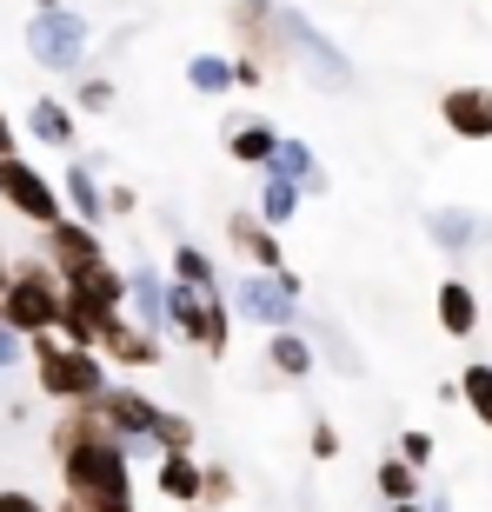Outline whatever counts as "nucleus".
Wrapping results in <instances>:
<instances>
[{
	"instance_id": "1",
	"label": "nucleus",
	"mask_w": 492,
	"mask_h": 512,
	"mask_svg": "<svg viewBox=\"0 0 492 512\" xmlns=\"http://www.w3.org/2000/svg\"><path fill=\"white\" fill-rule=\"evenodd\" d=\"M54 466H60V486H67V499L80 512H140L133 506V453L114 433H87Z\"/></svg>"
},
{
	"instance_id": "2",
	"label": "nucleus",
	"mask_w": 492,
	"mask_h": 512,
	"mask_svg": "<svg viewBox=\"0 0 492 512\" xmlns=\"http://www.w3.org/2000/svg\"><path fill=\"white\" fill-rule=\"evenodd\" d=\"M27 353H34L40 399H54V406H94V399L107 393V380H114L94 346H67V340H54V333H34Z\"/></svg>"
},
{
	"instance_id": "3",
	"label": "nucleus",
	"mask_w": 492,
	"mask_h": 512,
	"mask_svg": "<svg viewBox=\"0 0 492 512\" xmlns=\"http://www.w3.org/2000/svg\"><path fill=\"white\" fill-rule=\"evenodd\" d=\"M60 300H67V286H60V273L47 260H14V280H7V293H0V306H7V326H14L20 340H34V333H54L60 326Z\"/></svg>"
},
{
	"instance_id": "4",
	"label": "nucleus",
	"mask_w": 492,
	"mask_h": 512,
	"mask_svg": "<svg viewBox=\"0 0 492 512\" xmlns=\"http://www.w3.org/2000/svg\"><path fill=\"white\" fill-rule=\"evenodd\" d=\"M167 326L187 346H200L207 360H227L233 353V306H227V293H200V286L167 280Z\"/></svg>"
},
{
	"instance_id": "5",
	"label": "nucleus",
	"mask_w": 492,
	"mask_h": 512,
	"mask_svg": "<svg viewBox=\"0 0 492 512\" xmlns=\"http://www.w3.org/2000/svg\"><path fill=\"white\" fill-rule=\"evenodd\" d=\"M87 40H94V20L74 14V7L27 14V54L47 74H87Z\"/></svg>"
},
{
	"instance_id": "6",
	"label": "nucleus",
	"mask_w": 492,
	"mask_h": 512,
	"mask_svg": "<svg viewBox=\"0 0 492 512\" xmlns=\"http://www.w3.org/2000/svg\"><path fill=\"white\" fill-rule=\"evenodd\" d=\"M227 34H233V54H253L266 74H280L293 60V47H286V0H233Z\"/></svg>"
},
{
	"instance_id": "7",
	"label": "nucleus",
	"mask_w": 492,
	"mask_h": 512,
	"mask_svg": "<svg viewBox=\"0 0 492 512\" xmlns=\"http://www.w3.org/2000/svg\"><path fill=\"white\" fill-rule=\"evenodd\" d=\"M0 200H7V213H20L27 227H54L60 213H67L54 173H40L34 160H20V153H0Z\"/></svg>"
},
{
	"instance_id": "8",
	"label": "nucleus",
	"mask_w": 492,
	"mask_h": 512,
	"mask_svg": "<svg viewBox=\"0 0 492 512\" xmlns=\"http://www.w3.org/2000/svg\"><path fill=\"white\" fill-rule=\"evenodd\" d=\"M286 47H293V60H286V67H306V80H313V87H326V94H346V87H353L346 54L300 14V7H286Z\"/></svg>"
},
{
	"instance_id": "9",
	"label": "nucleus",
	"mask_w": 492,
	"mask_h": 512,
	"mask_svg": "<svg viewBox=\"0 0 492 512\" xmlns=\"http://www.w3.org/2000/svg\"><path fill=\"white\" fill-rule=\"evenodd\" d=\"M40 260L60 273V286L80 280L87 266L107 260V240H100V227H87V220H74V213H60L54 227H40Z\"/></svg>"
},
{
	"instance_id": "10",
	"label": "nucleus",
	"mask_w": 492,
	"mask_h": 512,
	"mask_svg": "<svg viewBox=\"0 0 492 512\" xmlns=\"http://www.w3.org/2000/svg\"><path fill=\"white\" fill-rule=\"evenodd\" d=\"M233 306H240L260 333H280V326H300L306 320L300 300H293V293H280V280H273V273H260V266H246L240 280H233Z\"/></svg>"
},
{
	"instance_id": "11",
	"label": "nucleus",
	"mask_w": 492,
	"mask_h": 512,
	"mask_svg": "<svg viewBox=\"0 0 492 512\" xmlns=\"http://www.w3.org/2000/svg\"><path fill=\"white\" fill-rule=\"evenodd\" d=\"M100 360L120 366V373H153V366L167 360V333H147L140 320L114 313V320L100 326Z\"/></svg>"
},
{
	"instance_id": "12",
	"label": "nucleus",
	"mask_w": 492,
	"mask_h": 512,
	"mask_svg": "<svg viewBox=\"0 0 492 512\" xmlns=\"http://www.w3.org/2000/svg\"><path fill=\"white\" fill-rule=\"evenodd\" d=\"M94 413L107 419V433H114L127 453H140V446H147V433H153V419H160V406H153L140 386H114V380H107V393L94 399Z\"/></svg>"
},
{
	"instance_id": "13",
	"label": "nucleus",
	"mask_w": 492,
	"mask_h": 512,
	"mask_svg": "<svg viewBox=\"0 0 492 512\" xmlns=\"http://www.w3.org/2000/svg\"><path fill=\"white\" fill-rule=\"evenodd\" d=\"M67 300H74V306H87V313H100V320L127 313V266H114V260L87 266L80 280H67Z\"/></svg>"
},
{
	"instance_id": "14",
	"label": "nucleus",
	"mask_w": 492,
	"mask_h": 512,
	"mask_svg": "<svg viewBox=\"0 0 492 512\" xmlns=\"http://www.w3.org/2000/svg\"><path fill=\"white\" fill-rule=\"evenodd\" d=\"M227 247L240 253L246 266H260V273H280L286 266V253H280V233L266 227L253 207H240V213H227Z\"/></svg>"
},
{
	"instance_id": "15",
	"label": "nucleus",
	"mask_w": 492,
	"mask_h": 512,
	"mask_svg": "<svg viewBox=\"0 0 492 512\" xmlns=\"http://www.w3.org/2000/svg\"><path fill=\"white\" fill-rule=\"evenodd\" d=\"M439 120L453 140H492V87H453L439 94Z\"/></svg>"
},
{
	"instance_id": "16",
	"label": "nucleus",
	"mask_w": 492,
	"mask_h": 512,
	"mask_svg": "<svg viewBox=\"0 0 492 512\" xmlns=\"http://www.w3.org/2000/svg\"><path fill=\"white\" fill-rule=\"evenodd\" d=\"M107 180H100V160H67V173H60V207L74 213V220H87V227H100L107 220Z\"/></svg>"
},
{
	"instance_id": "17",
	"label": "nucleus",
	"mask_w": 492,
	"mask_h": 512,
	"mask_svg": "<svg viewBox=\"0 0 492 512\" xmlns=\"http://www.w3.org/2000/svg\"><path fill=\"white\" fill-rule=\"evenodd\" d=\"M433 320L446 340H473L479 333V293L466 280H439L433 286Z\"/></svg>"
},
{
	"instance_id": "18",
	"label": "nucleus",
	"mask_w": 492,
	"mask_h": 512,
	"mask_svg": "<svg viewBox=\"0 0 492 512\" xmlns=\"http://www.w3.org/2000/svg\"><path fill=\"white\" fill-rule=\"evenodd\" d=\"M260 173H286V180H293V187H300L306 200H313V193H326V167H320V153L306 147V140H293V133H280V140H273V160H266Z\"/></svg>"
},
{
	"instance_id": "19",
	"label": "nucleus",
	"mask_w": 492,
	"mask_h": 512,
	"mask_svg": "<svg viewBox=\"0 0 492 512\" xmlns=\"http://www.w3.org/2000/svg\"><path fill=\"white\" fill-rule=\"evenodd\" d=\"M127 306L147 333H167V273L160 266H127Z\"/></svg>"
},
{
	"instance_id": "20",
	"label": "nucleus",
	"mask_w": 492,
	"mask_h": 512,
	"mask_svg": "<svg viewBox=\"0 0 492 512\" xmlns=\"http://www.w3.org/2000/svg\"><path fill=\"white\" fill-rule=\"evenodd\" d=\"M266 366L280 373V380H313V366H320V353H313V340H306L300 326H280V333H266Z\"/></svg>"
},
{
	"instance_id": "21",
	"label": "nucleus",
	"mask_w": 492,
	"mask_h": 512,
	"mask_svg": "<svg viewBox=\"0 0 492 512\" xmlns=\"http://www.w3.org/2000/svg\"><path fill=\"white\" fill-rule=\"evenodd\" d=\"M27 133H34L40 147H74L80 140V120H74V107H67V100H54V94H40L34 107H27Z\"/></svg>"
},
{
	"instance_id": "22",
	"label": "nucleus",
	"mask_w": 492,
	"mask_h": 512,
	"mask_svg": "<svg viewBox=\"0 0 492 512\" xmlns=\"http://www.w3.org/2000/svg\"><path fill=\"white\" fill-rule=\"evenodd\" d=\"M167 280L200 286V293H227V280H220V260H213L207 247H193V240H173V253H167Z\"/></svg>"
},
{
	"instance_id": "23",
	"label": "nucleus",
	"mask_w": 492,
	"mask_h": 512,
	"mask_svg": "<svg viewBox=\"0 0 492 512\" xmlns=\"http://www.w3.org/2000/svg\"><path fill=\"white\" fill-rule=\"evenodd\" d=\"M153 486H160L167 506H200V459H193V453H160Z\"/></svg>"
},
{
	"instance_id": "24",
	"label": "nucleus",
	"mask_w": 492,
	"mask_h": 512,
	"mask_svg": "<svg viewBox=\"0 0 492 512\" xmlns=\"http://www.w3.org/2000/svg\"><path fill=\"white\" fill-rule=\"evenodd\" d=\"M426 233H433L439 253H473L479 247V213L473 207H433L426 213Z\"/></svg>"
},
{
	"instance_id": "25",
	"label": "nucleus",
	"mask_w": 492,
	"mask_h": 512,
	"mask_svg": "<svg viewBox=\"0 0 492 512\" xmlns=\"http://www.w3.org/2000/svg\"><path fill=\"white\" fill-rule=\"evenodd\" d=\"M273 140H280V127H273V120H240V127L227 133V160H233V167H253V173H260L266 160H273Z\"/></svg>"
},
{
	"instance_id": "26",
	"label": "nucleus",
	"mask_w": 492,
	"mask_h": 512,
	"mask_svg": "<svg viewBox=\"0 0 492 512\" xmlns=\"http://www.w3.org/2000/svg\"><path fill=\"white\" fill-rule=\"evenodd\" d=\"M300 200L306 193L286 180V173H260V200H253V213H260L266 227L280 233V227H293V213H300Z\"/></svg>"
},
{
	"instance_id": "27",
	"label": "nucleus",
	"mask_w": 492,
	"mask_h": 512,
	"mask_svg": "<svg viewBox=\"0 0 492 512\" xmlns=\"http://www.w3.org/2000/svg\"><path fill=\"white\" fill-rule=\"evenodd\" d=\"M187 87H193L200 100L233 94V54H213V47H207V54H193V60H187Z\"/></svg>"
},
{
	"instance_id": "28",
	"label": "nucleus",
	"mask_w": 492,
	"mask_h": 512,
	"mask_svg": "<svg viewBox=\"0 0 492 512\" xmlns=\"http://www.w3.org/2000/svg\"><path fill=\"white\" fill-rule=\"evenodd\" d=\"M373 486H379V499L386 506H399V499H419V466H406V459H379L373 466Z\"/></svg>"
},
{
	"instance_id": "29",
	"label": "nucleus",
	"mask_w": 492,
	"mask_h": 512,
	"mask_svg": "<svg viewBox=\"0 0 492 512\" xmlns=\"http://www.w3.org/2000/svg\"><path fill=\"white\" fill-rule=\"evenodd\" d=\"M193 439H200V426H193L187 413H167V406H160V419H153V433H147L153 453H193Z\"/></svg>"
},
{
	"instance_id": "30",
	"label": "nucleus",
	"mask_w": 492,
	"mask_h": 512,
	"mask_svg": "<svg viewBox=\"0 0 492 512\" xmlns=\"http://www.w3.org/2000/svg\"><path fill=\"white\" fill-rule=\"evenodd\" d=\"M459 399L473 406V419L492 433V366H486V360H473L466 373H459Z\"/></svg>"
},
{
	"instance_id": "31",
	"label": "nucleus",
	"mask_w": 492,
	"mask_h": 512,
	"mask_svg": "<svg viewBox=\"0 0 492 512\" xmlns=\"http://www.w3.org/2000/svg\"><path fill=\"white\" fill-rule=\"evenodd\" d=\"M227 499H240V473H233V466H220V459H200V506L220 512Z\"/></svg>"
},
{
	"instance_id": "32",
	"label": "nucleus",
	"mask_w": 492,
	"mask_h": 512,
	"mask_svg": "<svg viewBox=\"0 0 492 512\" xmlns=\"http://www.w3.org/2000/svg\"><path fill=\"white\" fill-rule=\"evenodd\" d=\"M114 100H120V87L107 74H80V87H74V107H80V114H114Z\"/></svg>"
},
{
	"instance_id": "33",
	"label": "nucleus",
	"mask_w": 492,
	"mask_h": 512,
	"mask_svg": "<svg viewBox=\"0 0 492 512\" xmlns=\"http://www.w3.org/2000/svg\"><path fill=\"white\" fill-rule=\"evenodd\" d=\"M340 426H333V419H313V426H306V453L313 459H340Z\"/></svg>"
},
{
	"instance_id": "34",
	"label": "nucleus",
	"mask_w": 492,
	"mask_h": 512,
	"mask_svg": "<svg viewBox=\"0 0 492 512\" xmlns=\"http://www.w3.org/2000/svg\"><path fill=\"white\" fill-rule=\"evenodd\" d=\"M399 459H406V466H419V473H426V466H433V433H399Z\"/></svg>"
},
{
	"instance_id": "35",
	"label": "nucleus",
	"mask_w": 492,
	"mask_h": 512,
	"mask_svg": "<svg viewBox=\"0 0 492 512\" xmlns=\"http://www.w3.org/2000/svg\"><path fill=\"white\" fill-rule=\"evenodd\" d=\"M100 200H107V213H114V220H133V213H140V193H133L127 180H114V187L100 193Z\"/></svg>"
},
{
	"instance_id": "36",
	"label": "nucleus",
	"mask_w": 492,
	"mask_h": 512,
	"mask_svg": "<svg viewBox=\"0 0 492 512\" xmlns=\"http://www.w3.org/2000/svg\"><path fill=\"white\" fill-rule=\"evenodd\" d=\"M266 80H273V74H266L253 54H233V87H266Z\"/></svg>"
},
{
	"instance_id": "37",
	"label": "nucleus",
	"mask_w": 492,
	"mask_h": 512,
	"mask_svg": "<svg viewBox=\"0 0 492 512\" xmlns=\"http://www.w3.org/2000/svg\"><path fill=\"white\" fill-rule=\"evenodd\" d=\"M20 353H27V340H20L14 326H0V373H14V366H20Z\"/></svg>"
},
{
	"instance_id": "38",
	"label": "nucleus",
	"mask_w": 492,
	"mask_h": 512,
	"mask_svg": "<svg viewBox=\"0 0 492 512\" xmlns=\"http://www.w3.org/2000/svg\"><path fill=\"white\" fill-rule=\"evenodd\" d=\"M0 512H47V506H40L34 493H14V486H7V493H0Z\"/></svg>"
},
{
	"instance_id": "39",
	"label": "nucleus",
	"mask_w": 492,
	"mask_h": 512,
	"mask_svg": "<svg viewBox=\"0 0 492 512\" xmlns=\"http://www.w3.org/2000/svg\"><path fill=\"white\" fill-rule=\"evenodd\" d=\"M273 280H280V293H293V300H300V293H306V280H300V273H293V266H280Z\"/></svg>"
},
{
	"instance_id": "40",
	"label": "nucleus",
	"mask_w": 492,
	"mask_h": 512,
	"mask_svg": "<svg viewBox=\"0 0 492 512\" xmlns=\"http://www.w3.org/2000/svg\"><path fill=\"white\" fill-rule=\"evenodd\" d=\"M14 140H20V133H14V120H7V107H0V153H20Z\"/></svg>"
},
{
	"instance_id": "41",
	"label": "nucleus",
	"mask_w": 492,
	"mask_h": 512,
	"mask_svg": "<svg viewBox=\"0 0 492 512\" xmlns=\"http://www.w3.org/2000/svg\"><path fill=\"white\" fill-rule=\"evenodd\" d=\"M7 280H14V260H7V253H0V293H7Z\"/></svg>"
},
{
	"instance_id": "42",
	"label": "nucleus",
	"mask_w": 492,
	"mask_h": 512,
	"mask_svg": "<svg viewBox=\"0 0 492 512\" xmlns=\"http://www.w3.org/2000/svg\"><path fill=\"white\" fill-rule=\"evenodd\" d=\"M393 512H426V506H419V499H399V506Z\"/></svg>"
},
{
	"instance_id": "43",
	"label": "nucleus",
	"mask_w": 492,
	"mask_h": 512,
	"mask_svg": "<svg viewBox=\"0 0 492 512\" xmlns=\"http://www.w3.org/2000/svg\"><path fill=\"white\" fill-rule=\"evenodd\" d=\"M47 7H67V0H34V14H47Z\"/></svg>"
},
{
	"instance_id": "44",
	"label": "nucleus",
	"mask_w": 492,
	"mask_h": 512,
	"mask_svg": "<svg viewBox=\"0 0 492 512\" xmlns=\"http://www.w3.org/2000/svg\"><path fill=\"white\" fill-rule=\"evenodd\" d=\"M426 512H453V499H433V506H426Z\"/></svg>"
},
{
	"instance_id": "45",
	"label": "nucleus",
	"mask_w": 492,
	"mask_h": 512,
	"mask_svg": "<svg viewBox=\"0 0 492 512\" xmlns=\"http://www.w3.org/2000/svg\"><path fill=\"white\" fill-rule=\"evenodd\" d=\"M47 512H80V506H74V499H60V506H47Z\"/></svg>"
},
{
	"instance_id": "46",
	"label": "nucleus",
	"mask_w": 492,
	"mask_h": 512,
	"mask_svg": "<svg viewBox=\"0 0 492 512\" xmlns=\"http://www.w3.org/2000/svg\"><path fill=\"white\" fill-rule=\"evenodd\" d=\"M173 512H207V506H173Z\"/></svg>"
},
{
	"instance_id": "47",
	"label": "nucleus",
	"mask_w": 492,
	"mask_h": 512,
	"mask_svg": "<svg viewBox=\"0 0 492 512\" xmlns=\"http://www.w3.org/2000/svg\"><path fill=\"white\" fill-rule=\"evenodd\" d=\"M0 326H7V306H0Z\"/></svg>"
}]
</instances>
